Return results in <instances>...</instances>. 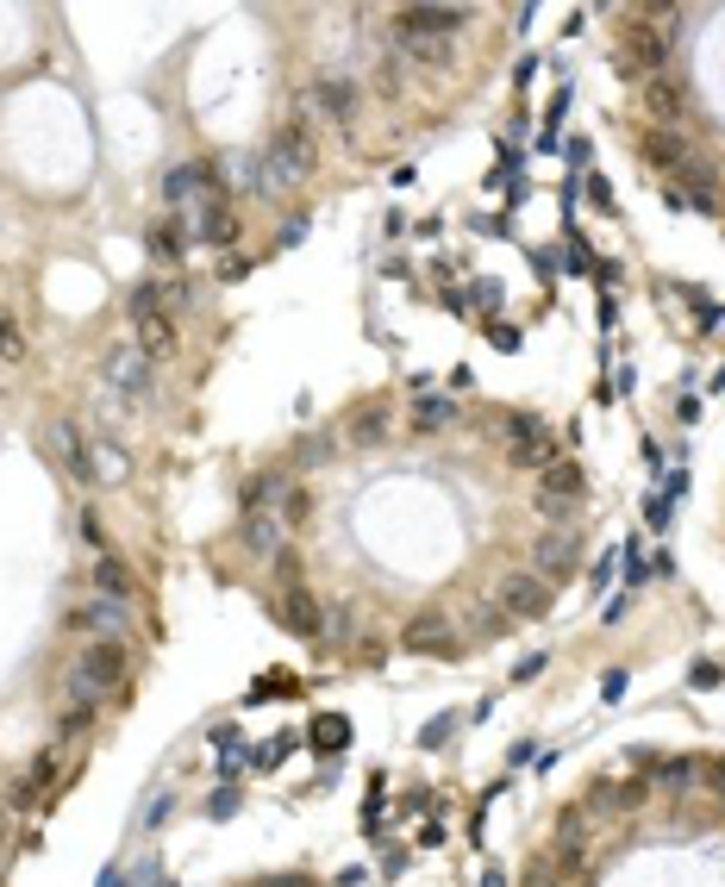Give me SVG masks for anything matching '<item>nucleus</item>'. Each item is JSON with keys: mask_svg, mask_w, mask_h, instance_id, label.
Returning <instances> with one entry per match:
<instances>
[{"mask_svg": "<svg viewBox=\"0 0 725 887\" xmlns=\"http://www.w3.org/2000/svg\"><path fill=\"white\" fill-rule=\"evenodd\" d=\"M51 450H57V463H63V475L76 488H95V463H88V438H81L76 425H57L51 431Z\"/></svg>", "mask_w": 725, "mask_h": 887, "instance_id": "obj_2", "label": "nucleus"}, {"mask_svg": "<svg viewBox=\"0 0 725 887\" xmlns=\"http://www.w3.org/2000/svg\"><path fill=\"white\" fill-rule=\"evenodd\" d=\"M319 744L338 751V744H344V719H319Z\"/></svg>", "mask_w": 725, "mask_h": 887, "instance_id": "obj_5", "label": "nucleus"}, {"mask_svg": "<svg viewBox=\"0 0 725 887\" xmlns=\"http://www.w3.org/2000/svg\"><path fill=\"white\" fill-rule=\"evenodd\" d=\"M0 357H7V363H20L25 357V331H20V319H13L7 300H0Z\"/></svg>", "mask_w": 725, "mask_h": 887, "instance_id": "obj_4", "label": "nucleus"}, {"mask_svg": "<svg viewBox=\"0 0 725 887\" xmlns=\"http://www.w3.org/2000/svg\"><path fill=\"white\" fill-rule=\"evenodd\" d=\"M100 375H107V387H113L119 401H144V357H138L132 344H113V350H107Z\"/></svg>", "mask_w": 725, "mask_h": 887, "instance_id": "obj_1", "label": "nucleus"}, {"mask_svg": "<svg viewBox=\"0 0 725 887\" xmlns=\"http://www.w3.org/2000/svg\"><path fill=\"white\" fill-rule=\"evenodd\" d=\"M95 594H107V600H125V606L138 600V576H132V562L119 557V550L95 557Z\"/></svg>", "mask_w": 725, "mask_h": 887, "instance_id": "obj_3", "label": "nucleus"}]
</instances>
